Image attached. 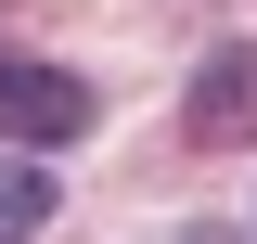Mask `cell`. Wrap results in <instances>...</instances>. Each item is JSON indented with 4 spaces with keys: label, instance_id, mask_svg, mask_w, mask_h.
<instances>
[{
    "label": "cell",
    "instance_id": "3957f363",
    "mask_svg": "<svg viewBox=\"0 0 257 244\" xmlns=\"http://www.w3.org/2000/svg\"><path fill=\"white\" fill-rule=\"evenodd\" d=\"M39 218H52V167L39 154H0V244H26Z\"/></svg>",
    "mask_w": 257,
    "mask_h": 244
},
{
    "label": "cell",
    "instance_id": "6da1fadb",
    "mask_svg": "<svg viewBox=\"0 0 257 244\" xmlns=\"http://www.w3.org/2000/svg\"><path fill=\"white\" fill-rule=\"evenodd\" d=\"M90 129V77H64V64H0V142L13 154H52Z\"/></svg>",
    "mask_w": 257,
    "mask_h": 244
},
{
    "label": "cell",
    "instance_id": "7a4b0ae2",
    "mask_svg": "<svg viewBox=\"0 0 257 244\" xmlns=\"http://www.w3.org/2000/svg\"><path fill=\"white\" fill-rule=\"evenodd\" d=\"M193 142H257V52H206V77L180 90Z\"/></svg>",
    "mask_w": 257,
    "mask_h": 244
},
{
    "label": "cell",
    "instance_id": "277c9868",
    "mask_svg": "<svg viewBox=\"0 0 257 244\" xmlns=\"http://www.w3.org/2000/svg\"><path fill=\"white\" fill-rule=\"evenodd\" d=\"M180 244H257V231H231V218H193V231H180Z\"/></svg>",
    "mask_w": 257,
    "mask_h": 244
}]
</instances>
